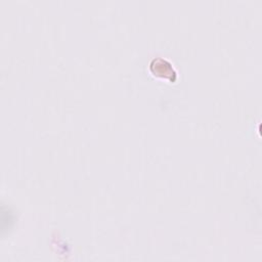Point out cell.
I'll list each match as a JSON object with an SVG mask.
<instances>
[{
    "instance_id": "obj_1",
    "label": "cell",
    "mask_w": 262,
    "mask_h": 262,
    "mask_svg": "<svg viewBox=\"0 0 262 262\" xmlns=\"http://www.w3.org/2000/svg\"><path fill=\"white\" fill-rule=\"evenodd\" d=\"M150 71L154 75L163 78H169L172 82L176 79V72L174 71L171 63L162 58H157L151 61Z\"/></svg>"
}]
</instances>
